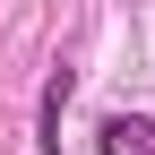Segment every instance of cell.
<instances>
[{"label": "cell", "mask_w": 155, "mask_h": 155, "mask_svg": "<svg viewBox=\"0 0 155 155\" xmlns=\"http://www.w3.org/2000/svg\"><path fill=\"white\" fill-rule=\"evenodd\" d=\"M95 155H155V121L147 112H112L95 129Z\"/></svg>", "instance_id": "1"}, {"label": "cell", "mask_w": 155, "mask_h": 155, "mask_svg": "<svg viewBox=\"0 0 155 155\" xmlns=\"http://www.w3.org/2000/svg\"><path fill=\"white\" fill-rule=\"evenodd\" d=\"M69 86H78L69 69H52V78H43V112H35V129H43L35 147H43V155H61V112H69Z\"/></svg>", "instance_id": "2"}]
</instances>
